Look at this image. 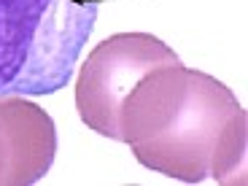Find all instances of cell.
<instances>
[{"label":"cell","mask_w":248,"mask_h":186,"mask_svg":"<svg viewBox=\"0 0 248 186\" xmlns=\"http://www.w3.org/2000/svg\"><path fill=\"white\" fill-rule=\"evenodd\" d=\"M181 57L151 32H116L87 54L76 81L81 122L97 135L119 140V111L135 84L154 68L175 65Z\"/></svg>","instance_id":"obj_3"},{"label":"cell","mask_w":248,"mask_h":186,"mask_svg":"<svg viewBox=\"0 0 248 186\" xmlns=\"http://www.w3.org/2000/svg\"><path fill=\"white\" fill-rule=\"evenodd\" d=\"M119 143L143 168L184 184H246V108L227 84L184 62L135 84L119 111Z\"/></svg>","instance_id":"obj_1"},{"label":"cell","mask_w":248,"mask_h":186,"mask_svg":"<svg viewBox=\"0 0 248 186\" xmlns=\"http://www.w3.org/2000/svg\"><path fill=\"white\" fill-rule=\"evenodd\" d=\"M54 156V119L25 94H0V186L38 184Z\"/></svg>","instance_id":"obj_4"},{"label":"cell","mask_w":248,"mask_h":186,"mask_svg":"<svg viewBox=\"0 0 248 186\" xmlns=\"http://www.w3.org/2000/svg\"><path fill=\"white\" fill-rule=\"evenodd\" d=\"M97 11L100 0H0V94L68 87Z\"/></svg>","instance_id":"obj_2"}]
</instances>
